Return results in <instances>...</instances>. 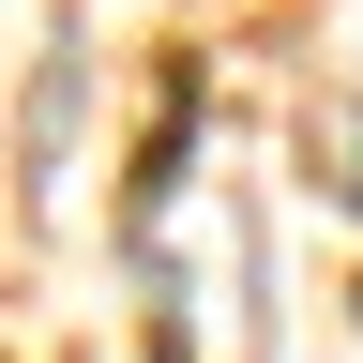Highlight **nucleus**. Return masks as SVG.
<instances>
[{"mask_svg":"<svg viewBox=\"0 0 363 363\" xmlns=\"http://www.w3.org/2000/svg\"><path fill=\"white\" fill-rule=\"evenodd\" d=\"M152 288H167V348H182V363H257V227H242V197L197 167V121L167 136Z\"/></svg>","mask_w":363,"mask_h":363,"instance_id":"f257e3e1","label":"nucleus"},{"mask_svg":"<svg viewBox=\"0 0 363 363\" xmlns=\"http://www.w3.org/2000/svg\"><path fill=\"white\" fill-rule=\"evenodd\" d=\"M318 167H333V197L363 212V91H348V106H318Z\"/></svg>","mask_w":363,"mask_h":363,"instance_id":"f03ea898","label":"nucleus"}]
</instances>
